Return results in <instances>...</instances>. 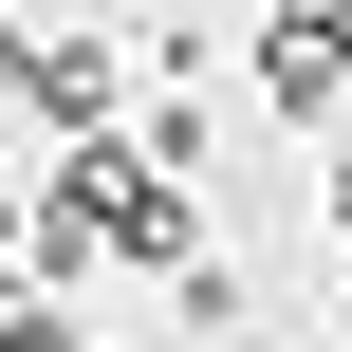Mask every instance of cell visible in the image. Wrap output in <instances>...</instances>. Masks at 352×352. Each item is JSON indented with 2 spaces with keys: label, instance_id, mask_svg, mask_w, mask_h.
<instances>
[{
  "label": "cell",
  "instance_id": "4",
  "mask_svg": "<svg viewBox=\"0 0 352 352\" xmlns=\"http://www.w3.org/2000/svg\"><path fill=\"white\" fill-rule=\"evenodd\" d=\"M0 111H37V37H19V19H0Z\"/></svg>",
  "mask_w": 352,
  "mask_h": 352
},
{
  "label": "cell",
  "instance_id": "3",
  "mask_svg": "<svg viewBox=\"0 0 352 352\" xmlns=\"http://www.w3.org/2000/svg\"><path fill=\"white\" fill-rule=\"evenodd\" d=\"M0 352H74V316L56 297H0Z\"/></svg>",
  "mask_w": 352,
  "mask_h": 352
},
{
  "label": "cell",
  "instance_id": "2",
  "mask_svg": "<svg viewBox=\"0 0 352 352\" xmlns=\"http://www.w3.org/2000/svg\"><path fill=\"white\" fill-rule=\"evenodd\" d=\"M334 74H352V19H278L260 37V93L278 111H334Z\"/></svg>",
  "mask_w": 352,
  "mask_h": 352
},
{
  "label": "cell",
  "instance_id": "1",
  "mask_svg": "<svg viewBox=\"0 0 352 352\" xmlns=\"http://www.w3.org/2000/svg\"><path fill=\"white\" fill-rule=\"evenodd\" d=\"M111 93H130V74H111V37H37V111H56V148H74V130H111Z\"/></svg>",
  "mask_w": 352,
  "mask_h": 352
},
{
  "label": "cell",
  "instance_id": "5",
  "mask_svg": "<svg viewBox=\"0 0 352 352\" xmlns=\"http://www.w3.org/2000/svg\"><path fill=\"white\" fill-rule=\"evenodd\" d=\"M334 241H352V167H334Z\"/></svg>",
  "mask_w": 352,
  "mask_h": 352
}]
</instances>
